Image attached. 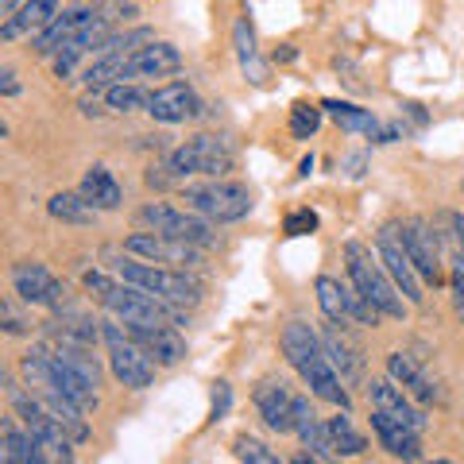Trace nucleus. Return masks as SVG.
I'll list each match as a JSON object with an SVG mask.
<instances>
[{
  "label": "nucleus",
  "mask_w": 464,
  "mask_h": 464,
  "mask_svg": "<svg viewBox=\"0 0 464 464\" xmlns=\"http://www.w3.org/2000/svg\"><path fill=\"white\" fill-rule=\"evenodd\" d=\"M225 411H228V383H217V395H213V418L217 422L225 418Z\"/></svg>",
  "instance_id": "obj_40"
},
{
  "label": "nucleus",
  "mask_w": 464,
  "mask_h": 464,
  "mask_svg": "<svg viewBox=\"0 0 464 464\" xmlns=\"http://www.w3.org/2000/svg\"><path fill=\"white\" fill-rule=\"evenodd\" d=\"M344 271H348V283H353L383 317H391V322H402L411 302L402 298V290L395 286V279H391L387 267L380 264V256H372L368 244H360V240L344 244Z\"/></svg>",
  "instance_id": "obj_3"
},
{
  "label": "nucleus",
  "mask_w": 464,
  "mask_h": 464,
  "mask_svg": "<svg viewBox=\"0 0 464 464\" xmlns=\"http://www.w3.org/2000/svg\"><path fill=\"white\" fill-rule=\"evenodd\" d=\"M109 271L128 286L148 290V295L167 302V306L186 310V306H198L201 302V279H194V275H186L179 267H159V264H148V259H136L124 252L116 259L109 256Z\"/></svg>",
  "instance_id": "obj_2"
},
{
  "label": "nucleus",
  "mask_w": 464,
  "mask_h": 464,
  "mask_svg": "<svg viewBox=\"0 0 464 464\" xmlns=\"http://www.w3.org/2000/svg\"><path fill=\"white\" fill-rule=\"evenodd\" d=\"M12 290H16L20 302H27V306H43V310L66 306V283L47 264H39V259H20L12 267Z\"/></svg>",
  "instance_id": "obj_11"
},
{
  "label": "nucleus",
  "mask_w": 464,
  "mask_h": 464,
  "mask_svg": "<svg viewBox=\"0 0 464 464\" xmlns=\"http://www.w3.org/2000/svg\"><path fill=\"white\" fill-rule=\"evenodd\" d=\"M372 430H375V441H380L395 460L414 464L418 457H422V433L411 430V426H402V422H395L391 414L372 411Z\"/></svg>",
  "instance_id": "obj_21"
},
{
  "label": "nucleus",
  "mask_w": 464,
  "mask_h": 464,
  "mask_svg": "<svg viewBox=\"0 0 464 464\" xmlns=\"http://www.w3.org/2000/svg\"><path fill=\"white\" fill-rule=\"evenodd\" d=\"M399 237H402V248L411 256L414 271L422 275L426 283H441V252H438L433 228L426 221H418V217H411V221L399 225Z\"/></svg>",
  "instance_id": "obj_14"
},
{
  "label": "nucleus",
  "mask_w": 464,
  "mask_h": 464,
  "mask_svg": "<svg viewBox=\"0 0 464 464\" xmlns=\"http://www.w3.org/2000/svg\"><path fill=\"white\" fill-rule=\"evenodd\" d=\"M136 221L143 225V232H159V237H174V240H186V244H198V248H209L217 240V225L206 221L201 213L194 209H179L170 201H148L140 206Z\"/></svg>",
  "instance_id": "obj_8"
},
{
  "label": "nucleus",
  "mask_w": 464,
  "mask_h": 464,
  "mask_svg": "<svg viewBox=\"0 0 464 464\" xmlns=\"http://www.w3.org/2000/svg\"><path fill=\"white\" fill-rule=\"evenodd\" d=\"M101 341H105L109 372H112L116 383H124L128 391H143V387L155 383L159 364L121 322H101Z\"/></svg>",
  "instance_id": "obj_4"
},
{
  "label": "nucleus",
  "mask_w": 464,
  "mask_h": 464,
  "mask_svg": "<svg viewBox=\"0 0 464 464\" xmlns=\"http://www.w3.org/2000/svg\"><path fill=\"white\" fill-rule=\"evenodd\" d=\"M124 252L136 259H148V264H159V267H179V271L198 267L206 259V248L174 240V237H159V232H132V237H124Z\"/></svg>",
  "instance_id": "obj_10"
},
{
  "label": "nucleus",
  "mask_w": 464,
  "mask_h": 464,
  "mask_svg": "<svg viewBox=\"0 0 464 464\" xmlns=\"http://www.w3.org/2000/svg\"><path fill=\"white\" fill-rule=\"evenodd\" d=\"M453 228H457V244H460V256H464V217H453Z\"/></svg>",
  "instance_id": "obj_44"
},
{
  "label": "nucleus",
  "mask_w": 464,
  "mask_h": 464,
  "mask_svg": "<svg viewBox=\"0 0 464 464\" xmlns=\"http://www.w3.org/2000/svg\"><path fill=\"white\" fill-rule=\"evenodd\" d=\"M128 329V325H124ZM132 337L148 348V356L155 360L159 368H174V364H182L186 360V341H182V333L174 329V325H155V329H128Z\"/></svg>",
  "instance_id": "obj_23"
},
{
  "label": "nucleus",
  "mask_w": 464,
  "mask_h": 464,
  "mask_svg": "<svg viewBox=\"0 0 464 464\" xmlns=\"http://www.w3.org/2000/svg\"><path fill=\"white\" fill-rule=\"evenodd\" d=\"M449 290H453V310H457L460 325H464V256H457L453 271H449Z\"/></svg>",
  "instance_id": "obj_37"
},
{
  "label": "nucleus",
  "mask_w": 464,
  "mask_h": 464,
  "mask_svg": "<svg viewBox=\"0 0 464 464\" xmlns=\"http://www.w3.org/2000/svg\"><path fill=\"white\" fill-rule=\"evenodd\" d=\"M5 460L8 464H51L47 449H43L27 430L12 426V422H5Z\"/></svg>",
  "instance_id": "obj_29"
},
{
  "label": "nucleus",
  "mask_w": 464,
  "mask_h": 464,
  "mask_svg": "<svg viewBox=\"0 0 464 464\" xmlns=\"http://www.w3.org/2000/svg\"><path fill=\"white\" fill-rule=\"evenodd\" d=\"M58 16V0H24V5L5 16V27H0V39L12 43L20 35H39L43 27Z\"/></svg>",
  "instance_id": "obj_25"
},
{
  "label": "nucleus",
  "mask_w": 464,
  "mask_h": 464,
  "mask_svg": "<svg viewBox=\"0 0 464 464\" xmlns=\"http://www.w3.org/2000/svg\"><path fill=\"white\" fill-rule=\"evenodd\" d=\"M286 464H322V460H317L314 453H298V457H290Z\"/></svg>",
  "instance_id": "obj_43"
},
{
  "label": "nucleus",
  "mask_w": 464,
  "mask_h": 464,
  "mask_svg": "<svg viewBox=\"0 0 464 464\" xmlns=\"http://www.w3.org/2000/svg\"><path fill=\"white\" fill-rule=\"evenodd\" d=\"M148 116L159 124H186V121H198L201 116V97L190 82H167L151 90L148 101Z\"/></svg>",
  "instance_id": "obj_13"
},
{
  "label": "nucleus",
  "mask_w": 464,
  "mask_h": 464,
  "mask_svg": "<svg viewBox=\"0 0 464 464\" xmlns=\"http://www.w3.org/2000/svg\"><path fill=\"white\" fill-rule=\"evenodd\" d=\"M422 464H453V460H422Z\"/></svg>",
  "instance_id": "obj_46"
},
{
  "label": "nucleus",
  "mask_w": 464,
  "mask_h": 464,
  "mask_svg": "<svg viewBox=\"0 0 464 464\" xmlns=\"http://www.w3.org/2000/svg\"><path fill=\"white\" fill-rule=\"evenodd\" d=\"M322 116H325V109L322 105H310V101H298V105H290V121H286L290 136H295V140L317 136V128H322Z\"/></svg>",
  "instance_id": "obj_34"
},
{
  "label": "nucleus",
  "mask_w": 464,
  "mask_h": 464,
  "mask_svg": "<svg viewBox=\"0 0 464 464\" xmlns=\"http://www.w3.org/2000/svg\"><path fill=\"white\" fill-rule=\"evenodd\" d=\"M8 395H12V406H16L24 430L47 449V457L58 464H74V441L66 438V430L58 426V418L47 411V402L35 399V395H24L16 383H8Z\"/></svg>",
  "instance_id": "obj_9"
},
{
  "label": "nucleus",
  "mask_w": 464,
  "mask_h": 464,
  "mask_svg": "<svg viewBox=\"0 0 464 464\" xmlns=\"http://www.w3.org/2000/svg\"><path fill=\"white\" fill-rule=\"evenodd\" d=\"M322 109H325L329 121H337L344 128V132H364V136H372V143H395L399 140L395 128L380 124V116H372L368 109H360V105H348V101L329 97V101H322Z\"/></svg>",
  "instance_id": "obj_19"
},
{
  "label": "nucleus",
  "mask_w": 464,
  "mask_h": 464,
  "mask_svg": "<svg viewBox=\"0 0 464 464\" xmlns=\"http://www.w3.org/2000/svg\"><path fill=\"white\" fill-rule=\"evenodd\" d=\"M0 93L12 97V93H20V82H16V70H0Z\"/></svg>",
  "instance_id": "obj_42"
},
{
  "label": "nucleus",
  "mask_w": 464,
  "mask_h": 464,
  "mask_svg": "<svg viewBox=\"0 0 464 464\" xmlns=\"http://www.w3.org/2000/svg\"><path fill=\"white\" fill-rule=\"evenodd\" d=\"M105 105L112 109V112H148V101H151V93L148 90H140L136 82H116V85H109L105 93Z\"/></svg>",
  "instance_id": "obj_33"
},
{
  "label": "nucleus",
  "mask_w": 464,
  "mask_h": 464,
  "mask_svg": "<svg viewBox=\"0 0 464 464\" xmlns=\"http://www.w3.org/2000/svg\"><path fill=\"white\" fill-rule=\"evenodd\" d=\"M279 344H283V356L290 360V368H295L302 380H306V387L314 391L317 399L341 406V411L353 406L348 383L337 375V368L329 364V356H325V348H322V337H317V333L306 322H286L283 333H279Z\"/></svg>",
  "instance_id": "obj_1"
},
{
  "label": "nucleus",
  "mask_w": 464,
  "mask_h": 464,
  "mask_svg": "<svg viewBox=\"0 0 464 464\" xmlns=\"http://www.w3.org/2000/svg\"><path fill=\"white\" fill-rule=\"evenodd\" d=\"M101 306H105L116 322L128 325V329H155V325H179V322H186L179 306H167V302H159L155 295H148V290L128 286V283H116Z\"/></svg>",
  "instance_id": "obj_7"
},
{
  "label": "nucleus",
  "mask_w": 464,
  "mask_h": 464,
  "mask_svg": "<svg viewBox=\"0 0 464 464\" xmlns=\"http://www.w3.org/2000/svg\"><path fill=\"white\" fill-rule=\"evenodd\" d=\"M182 70V54L174 43H163V39H155L148 43V47H140L132 51V58H128V66H124V82H140V78H170V74H179Z\"/></svg>",
  "instance_id": "obj_17"
},
{
  "label": "nucleus",
  "mask_w": 464,
  "mask_h": 464,
  "mask_svg": "<svg viewBox=\"0 0 464 464\" xmlns=\"http://www.w3.org/2000/svg\"><path fill=\"white\" fill-rule=\"evenodd\" d=\"M252 402L264 426L275 430V433H295V395L286 391L283 380H264L256 391H252Z\"/></svg>",
  "instance_id": "obj_18"
},
{
  "label": "nucleus",
  "mask_w": 464,
  "mask_h": 464,
  "mask_svg": "<svg viewBox=\"0 0 464 464\" xmlns=\"http://www.w3.org/2000/svg\"><path fill=\"white\" fill-rule=\"evenodd\" d=\"M375 256H380V264L387 267V275L402 290V298L411 302V306H418V302H422V283H418L422 275L414 271L411 256H406V248H402L399 225H383L380 232H375Z\"/></svg>",
  "instance_id": "obj_12"
},
{
  "label": "nucleus",
  "mask_w": 464,
  "mask_h": 464,
  "mask_svg": "<svg viewBox=\"0 0 464 464\" xmlns=\"http://www.w3.org/2000/svg\"><path fill=\"white\" fill-rule=\"evenodd\" d=\"M314 290H317V306H322V314L329 317L333 325H341L344 329V298H341V290H344V283L341 279H333V275H317V283H314Z\"/></svg>",
  "instance_id": "obj_32"
},
{
  "label": "nucleus",
  "mask_w": 464,
  "mask_h": 464,
  "mask_svg": "<svg viewBox=\"0 0 464 464\" xmlns=\"http://www.w3.org/2000/svg\"><path fill=\"white\" fill-rule=\"evenodd\" d=\"M295 433L302 438V445H306V453H314L322 464L341 460L337 445H333V438H329V426L314 414L310 399H302V395H295Z\"/></svg>",
  "instance_id": "obj_20"
},
{
  "label": "nucleus",
  "mask_w": 464,
  "mask_h": 464,
  "mask_svg": "<svg viewBox=\"0 0 464 464\" xmlns=\"http://www.w3.org/2000/svg\"><path fill=\"white\" fill-rule=\"evenodd\" d=\"M322 348H325V356H329V364L337 368V375L348 383V387H356L360 380H364V356H360V348L344 337V329L341 325H325L322 329Z\"/></svg>",
  "instance_id": "obj_22"
},
{
  "label": "nucleus",
  "mask_w": 464,
  "mask_h": 464,
  "mask_svg": "<svg viewBox=\"0 0 464 464\" xmlns=\"http://www.w3.org/2000/svg\"><path fill=\"white\" fill-rule=\"evenodd\" d=\"M364 167H368V155H348L344 159V174H348V179H364Z\"/></svg>",
  "instance_id": "obj_39"
},
{
  "label": "nucleus",
  "mask_w": 464,
  "mask_h": 464,
  "mask_svg": "<svg viewBox=\"0 0 464 464\" xmlns=\"http://www.w3.org/2000/svg\"><path fill=\"white\" fill-rule=\"evenodd\" d=\"M78 194L90 201L97 213H112V209H121V206H124L121 182H116V179H112V170H109V167H101V163H93L90 170H85V179H82V186H78Z\"/></svg>",
  "instance_id": "obj_27"
},
{
  "label": "nucleus",
  "mask_w": 464,
  "mask_h": 464,
  "mask_svg": "<svg viewBox=\"0 0 464 464\" xmlns=\"http://www.w3.org/2000/svg\"><path fill=\"white\" fill-rule=\"evenodd\" d=\"M317 228V213L314 209H295L283 221V232L286 237H306V232H314Z\"/></svg>",
  "instance_id": "obj_36"
},
{
  "label": "nucleus",
  "mask_w": 464,
  "mask_h": 464,
  "mask_svg": "<svg viewBox=\"0 0 464 464\" xmlns=\"http://www.w3.org/2000/svg\"><path fill=\"white\" fill-rule=\"evenodd\" d=\"M232 163H237L232 143L225 136H213V132L179 143L167 159L174 179H221L225 170H232Z\"/></svg>",
  "instance_id": "obj_6"
},
{
  "label": "nucleus",
  "mask_w": 464,
  "mask_h": 464,
  "mask_svg": "<svg viewBox=\"0 0 464 464\" xmlns=\"http://www.w3.org/2000/svg\"><path fill=\"white\" fill-rule=\"evenodd\" d=\"M47 213L54 217V221H63V225H93V221H97V209H93L78 190H74V194H70V190L54 194V198L47 201Z\"/></svg>",
  "instance_id": "obj_30"
},
{
  "label": "nucleus",
  "mask_w": 464,
  "mask_h": 464,
  "mask_svg": "<svg viewBox=\"0 0 464 464\" xmlns=\"http://www.w3.org/2000/svg\"><path fill=\"white\" fill-rule=\"evenodd\" d=\"M24 5V0H0V8H5V16H12V12H16Z\"/></svg>",
  "instance_id": "obj_45"
},
{
  "label": "nucleus",
  "mask_w": 464,
  "mask_h": 464,
  "mask_svg": "<svg viewBox=\"0 0 464 464\" xmlns=\"http://www.w3.org/2000/svg\"><path fill=\"white\" fill-rule=\"evenodd\" d=\"M387 375H391V380H395L414 402H433V399H438V387H433V380L422 372V364H418L414 356L391 353V356H387Z\"/></svg>",
  "instance_id": "obj_26"
},
{
  "label": "nucleus",
  "mask_w": 464,
  "mask_h": 464,
  "mask_svg": "<svg viewBox=\"0 0 464 464\" xmlns=\"http://www.w3.org/2000/svg\"><path fill=\"white\" fill-rule=\"evenodd\" d=\"M0 314H5V329L12 333V337H20V333H27V325L20 322V317H16V310H12L8 302H5V310H0Z\"/></svg>",
  "instance_id": "obj_41"
},
{
  "label": "nucleus",
  "mask_w": 464,
  "mask_h": 464,
  "mask_svg": "<svg viewBox=\"0 0 464 464\" xmlns=\"http://www.w3.org/2000/svg\"><path fill=\"white\" fill-rule=\"evenodd\" d=\"M5 464H8V460H5Z\"/></svg>",
  "instance_id": "obj_47"
},
{
  "label": "nucleus",
  "mask_w": 464,
  "mask_h": 464,
  "mask_svg": "<svg viewBox=\"0 0 464 464\" xmlns=\"http://www.w3.org/2000/svg\"><path fill=\"white\" fill-rule=\"evenodd\" d=\"M182 198L194 213H201L213 225H232L252 213V190L237 179H209L201 186H186Z\"/></svg>",
  "instance_id": "obj_5"
},
{
  "label": "nucleus",
  "mask_w": 464,
  "mask_h": 464,
  "mask_svg": "<svg viewBox=\"0 0 464 464\" xmlns=\"http://www.w3.org/2000/svg\"><path fill=\"white\" fill-rule=\"evenodd\" d=\"M232 453H237V460H240V464H283V460L275 457L264 441L248 438V433H240L237 445H232Z\"/></svg>",
  "instance_id": "obj_35"
},
{
  "label": "nucleus",
  "mask_w": 464,
  "mask_h": 464,
  "mask_svg": "<svg viewBox=\"0 0 464 464\" xmlns=\"http://www.w3.org/2000/svg\"><path fill=\"white\" fill-rule=\"evenodd\" d=\"M368 399H372V411H380V414H391L395 422H402V426H411V430H418L422 433L426 430V414H422V406H418L406 391L391 380H372L368 383Z\"/></svg>",
  "instance_id": "obj_16"
},
{
  "label": "nucleus",
  "mask_w": 464,
  "mask_h": 464,
  "mask_svg": "<svg viewBox=\"0 0 464 464\" xmlns=\"http://www.w3.org/2000/svg\"><path fill=\"white\" fill-rule=\"evenodd\" d=\"M232 47H237V63H240V74L244 82L252 85H267L271 70L264 63V54H259V43H256V27L248 16H240L237 27H232Z\"/></svg>",
  "instance_id": "obj_24"
},
{
  "label": "nucleus",
  "mask_w": 464,
  "mask_h": 464,
  "mask_svg": "<svg viewBox=\"0 0 464 464\" xmlns=\"http://www.w3.org/2000/svg\"><path fill=\"white\" fill-rule=\"evenodd\" d=\"M82 283H85V290H90L97 302H105V298H109V290L116 286V279H109L105 271H85V279H82Z\"/></svg>",
  "instance_id": "obj_38"
},
{
  "label": "nucleus",
  "mask_w": 464,
  "mask_h": 464,
  "mask_svg": "<svg viewBox=\"0 0 464 464\" xmlns=\"http://www.w3.org/2000/svg\"><path fill=\"white\" fill-rule=\"evenodd\" d=\"M325 426H329V438H333V445H337V453H341V457H360V453L368 449L364 433H360V430L353 426V418H348V411L325 418Z\"/></svg>",
  "instance_id": "obj_31"
},
{
  "label": "nucleus",
  "mask_w": 464,
  "mask_h": 464,
  "mask_svg": "<svg viewBox=\"0 0 464 464\" xmlns=\"http://www.w3.org/2000/svg\"><path fill=\"white\" fill-rule=\"evenodd\" d=\"M93 20H97V12H93L90 5H70V8L58 12V16H54L47 27H43L39 35H32V51H35L39 58H54L70 39L82 32V27H90Z\"/></svg>",
  "instance_id": "obj_15"
},
{
  "label": "nucleus",
  "mask_w": 464,
  "mask_h": 464,
  "mask_svg": "<svg viewBox=\"0 0 464 464\" xmlns=\"http://www.w3.org/2000/svg\"><path fill=\"white\" fill-rule=\"evenodd\" d=\"M47 333L54 341H70V344H85V348H93L101 341V322H93L90 314H82V310H54V317L47 322Z\"/></svg>",
  "instance_id": "obj_28"
}]
</instances>
